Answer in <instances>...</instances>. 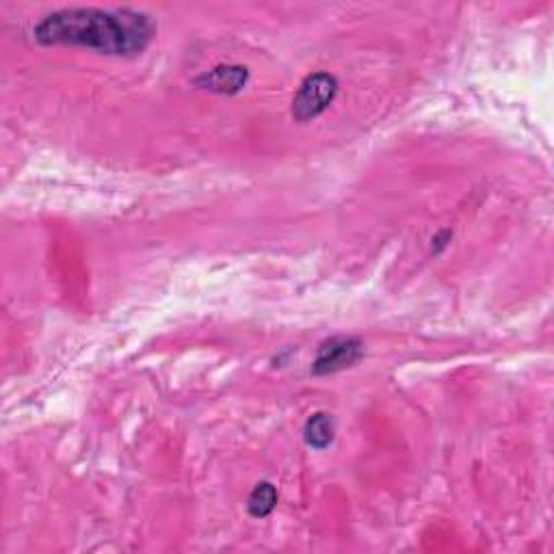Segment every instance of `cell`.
<instances>
[{
	"label": "cell",
	"mask_w": 554,
	"mask_h": 554,
	"mask_svg": "<svg viewBox=\"0 0 554 554\" xmlns=\"http://www.w3.org/2000/svg\"><path fill=\"white\" fill-rule=\"evenodd\" d=\"M338 94V81L332 74H312L301 83L293 100V115L297 122H310L319 117Z\"/></svg>",
	"instance_id": "2"
},
{
	"label": "cell",
	"mask_w": 554,
	"mask_h": 554,
	"mask_svg": "<svg viewBox=\"0 0 554 554\" xmlns=\"http://www.w3.org/2000/svg\"><path fill=\"white\" fill-rule=\"evenodd\" d=\"M247 83V68L241 65H217L204 76L197 78V85H202L208 91H217V94H236Z\"/></svg>",
	"instance_id": "4"
},
{
	"label": "cell",
	"mask_w": 554,
	"mask_h": 554,
	"mask_svg": "<svg viewBox=\"0 0 554 554\" xmlns=\"http://www.w3.org/2000/svg\"><path fill=\"white\" fill-rule=\"evenodd\" d=\"M303 433H306V442L312 448H327L334 440V422L327 414L319 412L308 418Z\"/></svg>",
	"instance_id": "5"
},
{
	"label": "cell",
	"mask_w": 554,
	"mask_h": 554,
	"mask_svg": "<svg viewBox=\"0 0 554 554\" xmlns=\"http://www.w3.org/2000/svg\"><path fill=\"white\" fill-rule=\"evenodd\" d=\"M275 505H277V490L269 481H262L254 487V492L249 494L247 509L254 518H267L275 509Z\"/></svg>",
	"instance_id": "6"
},
{
	"label": "cell",
	"mask_w": 554,
	"mask_h": 554,
	"mask_svg": "<svg viewBox=\"0 0 554 554\" xmlns=\"http://www.w3.org/2000/svg\"><path fill=\"white\" fill-rule=\"evenodd\" d=\"M362 342L358 338L349 336H336L323 342L319 353H316V360L312 362V373L314 375H329L338 373L342 368H349L362 358Z\"/></svg>",
	"instance_id": "3"
},
{
	"label": "cell",
	"mask_w": 554,
	"mask_h": 554,
	"mask_svg": "<svg viewBox=\"0 0 554 554\" xmlns=\"http://www.w3.org/2000/svg\"><path fill=\"white\" fill-rule=\"evenodd\" d=\"M152 35V18L130 9H61L35 26L37 42L46 46H83L104 55H137Z\"/></svg>",
	"instance_id": "1"
}]
</instances>
